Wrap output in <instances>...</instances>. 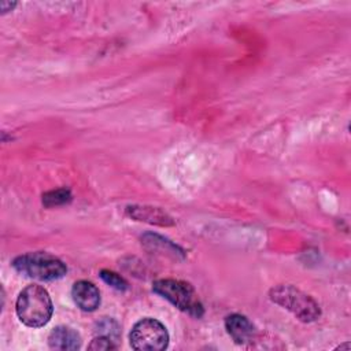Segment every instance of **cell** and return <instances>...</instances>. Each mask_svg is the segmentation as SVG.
<instances>
[{"instance_id": "cell-7", "label": "cell", "mask_w": 351, "mask_h": 351, "mask_svg": "<svg viewBox=\"0 0 351 351\" xmlns=\"http://www.w3.org/2000/svg\"><path fill=\"white\" fill-rule=\"evenodd\" d=\"M225 328L229 336L237 344L250 343L255 336V328L252 322L241 314H230L225 318Z\"/></svg>"}, {"instance_id": "cell-8", "label": "cell", "mask_w": 351, "mask_h": 351, "mask_svg": "<svg viewBox=\"0 0 351 351\" xmlns=\"http://www.w3.org/2000/svg\"><path fill=\"white\" fill-rule=\"evenodd\" d=\"M81 336L70 326H56L48 336V344L53 350H78L81 347Z\"/></svg>"}, {"instance_id": "cell-1", "label": "cell", "mask_w": 351, "mask_h": 351, "mask_svg": "<svg viewBox=\"0 0 351 351\" xmlns=\"http://www.w3.org/2000/svg\"><path fill=\"white\" fill-rule=\"evenodd\" d=\"M15 310L22 324L30 328H41L49 322L53 306L47 289L32 284L19 292Z\"/></svg>"}, {"instance_id": "cell-3", "label": "cell", "mask_w": 351, "mask_h": 351, "mask_svg": "<svg viewBox=\"0 0 351 351\" xmlns=\"http://www.w3.org/2000/svg\"><path fill=\"white\" fill-rule=\"evenodd\" d=\"M152 291L167 299L178 310L192 317L199 318L203 315V306L197 298L196 291L191 284L185 281L174 278H160L154 282Z\"/></svg>"}, {"instance_id": "cell-4", "label": "cell", "mask_w": 351, "mask_h": 351, "mask_svg": "<svg viewBox=\"0 0 351 351\" xmlns=\"http://www.w3.org/2000/svg\"><path fill=\"white\" fill-rule=\"evenodd\" d=\"M269 296L276 304L287 308L303 322L315 321L321 314L318 303L293 285H277L270 291Z\"/></svg>"}, {"instance_id": "cell-6", "label": "cell", "mask_w": 351, "mask_h": 351, "mask_svg": "<svg viewBox=\"0 0 351 351\" xmlns=\"http://www.w3.org/2000/svg\"><path fill=\"white\" fill-rule=\"evenodd\" d=\"M71 296L74 303L84 311H95L100 304V292L97 287L86 280L74 282Z\"/></svg>"}, {"instance_id": "cell-2", "label": "cell", "mask_w": 351, "mask_h": 351, "mask_svg": "<svg viewBox=\"0 0 351 351\" xmlns=\"http://www.w3.org/2000/svg\"><path fill=\"white\" fill-rule=\"evenodd\" d=\"M12 266L16 271L40 281L58 280L67 271L59 258L43 251L19 255L12 261Z\"/></svg>"}, {"instance_id": "cell-5", "label": "cell", "mask_w": 351, "mask_h": 351, "mask_svg": "<svg viewBox=\"0 0 351 351\" xmlns=\"http://www.w3.org/2000/svg\"><path fill=\"white\" fill-rule=\"evenodd\" d=\"M130 346L138 351H160L169 344L166 326L155 318H143L134 324L129 335Z\"/></svg>"}, {"instance_id": "cell-12", "label": "cell", "mask_w": 351, "mask_h": 351, "mask_svg": "<svg viewBox=\"0 0 351 351\" xmlns=\"http://www.w3.org/2000/svg\"><path fill=\"white\" fill-rule=\"evenodd\" d=\"M89 350H115L117 346L112 343L111 337L108 336H97L95 337L90 344L88 346Z\"/></svg>"}, {"instance_id": "cell-11", "label": "cell", "mask_w": 351, "mask_h": 351, "mask_svg": "<svg viewBox=\"0 0 351 351\" xmlns=\"http://www.w3.org/2000/svg\"><path fill=\"white\" fill-rule=\"evenodd\" d=\"M100 277H101V280L104 281V282H107L108 285H111L112 288H115V289H118V291H125V289H128V281L122 277V276H119L118 273H115V271H111V270H106V269H103L101 271H100Z\"/></svg>"}, {"instance_id": "cell-10", "label": "cell", "mask_w": 351, "mask_h": 351, "mask_svg": "<svg viewBox=\"0 0 351 351\" xmlns=\"http://www.w3.org/2000/svg\"><path fill=\"white\" fill-rule=\"evenodd\" d=\"M71 199V193L69 189H55V191H49L47 193L43 195V203L47 207H52V206H59L63 203L70 202Z\"/></svg>"}, {"instance_id": "cell-13", "label": "cell", "mask_w": 351, "mask_h": 351, "mask_svg": "<svg viewBox=\"0 0 351 351\" xmlns=\"http://www.w3.org/2000/svg\"><path fill=\"white\" fill-rule=\"evenodd\" d=\"M15 5H16V3H10V1H1V3H0L1 12H7V11H10L11 8H14Z\"/></svg>"}, {"instance_id": "cell-9", "label": "cell", "mask_w": 351, "mask_h": 351, "mask_svg": "<svg viewBox=\"0 0 351 351\" xmlns=\"http://www.w3.org/2000/svg\"><path fill=\"white\" fill-rule=\"evenodd\" d=\"M128 214L137 219V221H145L148 223H155L160 226H169L173 225L174 221L170 215L163 213L159 208L155 207H147V206H132L126 208Z\"/></svg>"}]
</instances>
